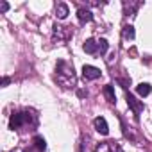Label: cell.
I'll use <instances>...</instances> for the list:
<instances>
[{"label": "cell", "instance_id": "9a60e30c", "mask_svg": "<svg viewBox=\"0 0 152 152\" xmlns=\"http://www.w3.org/2000/svg\"><path fill=\"white\" fill-rule=\"evenodd\" d=\"M34 147H36L39 152H45V148H47V143H45V140H43L41 136H36V138H34Z\"/></svg>", "mask_w": 152, "mask_h": 152}, {"label": "cell", "instance_id": "4fadbf2b", "mask_svg": "<svg viewBox=\"0 0 152 152\" xmlns=\"http://www.w3.org/2000/svg\"><path fill=\"white\" fill-rule=\"evenodd\" d=\"M136 91H138V95H141V97H147V95L150 93V84H147V83H141V84H138V86H136Z\"/></svg>", "mask_w": 152, "mask_h": 152}, {"label": "cell", "instance_id": "7c38bea8", "mask_svg": "<svg viewBox=\"0 0 152 152\" xmlns=\"http://www.w3.org/2000/svg\"><path fill=\"white\" fill-rule=\"evenodd\" d=\"M104 95H106V99L109 102H116V95H115V90H113L111 84H106L104 86Z\"/></svg>", "mask_w": 152, "mask_h": 152}, {"label": "cell", "instance_id": "3957f363", "mask_svg": "<svg viewBox=\"0 0 152 152\" xmlns=\"http://www.w3.org/2000/svg\"><path fill=\"white\" fill-rule=\"evenodd\" d=\"M73 36L72 27H64V25H54V32H52V39L54 41H66Z\"/></svg>", "mask_w": 152, "mask_h": 152}, {"label": "cell", "instance_id": "30bf717a", "mask_svg": "<svg viewBox=\"0 0 152 152\" xmlns=\"http://www.w3.org/2000/svg\"><path fill=\"white\" fill-rule=\"evenodd\" d=\"M68 13H70V11H68V6H66V4L61 2V4L56 6V16H57L59 20H64V18L68 16Z\"/></svg>", "mask_w": 152, "mask_h": 152}, {"label": "cell", "instance_id": "ffe728a7", "mask_svg": "<svg viewBox=\"0 0 152 152\" xmlns=\"http://www.w3.org/2000/svg\"><path fill=\"white\" fill-rule=\"evenodd\" d=\"M86 95H88V91H83V90L79 91V97H86Z\"/></svg>", "mask_w": 152, "mask_h": 152}, {"label": "cell", "instance_id": "5bb4252c", "mask_svg": "<svg viewBox=\"0 0 152 152\" xmlns=\"http://www.w3.org/2000/svg\"><path fill=\"white\" fill-rule=\"evenodd\" d=\"M122 36H124V39H132L134 38V27L132 25H125L122 29Z\"/></svg>", "mask_w": 152, "mask_h": 152}, {"label": "cell", "instance_id": "8992f818", "mask_svg": "<svg viewBox=\"0 0 152 152\" xmlns=\"http://www.w3.org/2000/svg\"><path fill=\"white\" fill-rule=\"evenodd\" d=\"M83 77L88 79V81H95V79L100 77V70L95 68V66H91V64H84L83 66Z\"/></svg>", "mask_w": 152, "mask_h": 152}, {"label": "cell", "instance_id": "52a82bcc", "mask_svg": "<svg viewBox=\"0 0 152 152\" xmlns=\"http://www.w3.org/2000/svg\"><path fill=\"white\" fill-rule=\"evenodd\" d=\"M93 125H95L97 132H100V134H104V136L109 132V127H107V122H106L104 116H97V118L93 120Z\"/></svg>", "mask_w": 152, "mask_h": 152}, {"label": "cell", "instance_id": "d6986e66", "mask_svg": "<svg viewBox=\"0 0 152 152\" xmlns=\"http://www.w3.org/2000/svg\"><path fill=\"white\" fill-rule=\"evenodd\" d=\"M2 84H4V86H7V84H9V77H4V81H2Z\"/></svg>", "mask_w": 152, "mask_h": 152}, {"label": "cell", "instance_id": "2e32d148", "mask_svg": "<svg viewBox=\"0 0 152 152\" xmlns=\"http://www.w3.org/2000/svg\"><path fill=\"white\" fill-rule=\"evenodd\" d=\"M97 43H99V54L104 56V54L107 52V48H109V43H107L106 39H100V41H97Z\"/></svg>", "mask_w": 152, "mask_h": 152}, {"label": "cell", "instance_id": "ba28073f", "mask_svg": "<svg viewBox=\"0 0 152 152\" xmlns=\"http://www.w3.org/2000/svg\"><path fill=\"white\" fill-rule=\"evenodd\" d=\"M77 18H79V22H81V23H88V22H91V20H93V15H91V11H90V9L81 7V9L77 11Z\"/></svg>", "mask_w": 152, "mask_h": 152}, {"label": "cell", "instance_id": "277c9868", "mask_svg": "<svg viewBox=\"0 0 152 152\" xmlns=\"http://www.w3.org/2000/svg\"><path fill=\"white\" fill-rule=\"evenodd\" d=\"M125 100H127V106H129V107L132 109V113H134L136 116H138V115H140V113L143 111V102H140V100H138V99H136L134 95L127 93V95H125Z\"/></svg>", "mask_w": 152, "mask_h": 152}, {"label": "cell", "instance_id": "6da1fadb", "mask_svg": "<svg viewBox=\"0 0 152 152\" xmlns=\"http://www.w3.org/2000/svg\"><path fill=\"white\" fill-rule=\"evenodd\" d=\"M56 81L63 86V88H72L75 84V72L73 66L68 64L66 61H57L56 66Z\"/></svg>", "mask_w": 152, "mask_h": 152}, {"label": "cell", "instance_id": "e0dca14e", "mask_svg": "<svg viewBox=\"0 0 152 152\" xmlns=\"http://www.w3.org/2000/svg\"><path fill=\"white\" fill-rule=\"evenodd\" d=\"M118 83H120V84H122L124 88H127V86L131 84V79H129V81H127V79H118Z\"/></svg>", "mask_w": 152, "mask_h": 152}, {"label": "cell", "instance_id": "5b68a950", "mask_svg": "<svg viewBox=\"0 0 152 152\" xmlns=\"http://www.w3.org/2000/svg\"><path fill=\"white\" fill-rule=\"evenodd\" d=\"M97 152H122V147L116 143V141H104V143H99Z\"/></svg>", "mask_w": 152, "mask_h": 152}, {"label": "cell", "instance_id": "7a4b0ae2", "mask_svg": "<svg viewBox=\"0 0 152 152\" xmlns=\"http://www.w3.org/2000/svg\"><path fill=\"white\" fill-rule=\"evenodd\" d=\"M29 125H36V116L31 115L29 111H23V113H15L9 120V127L15 131V129H22V127H29Z\"/></svg>", "mask_w": 152, "mask_h": 152}, {"label": "cell", "instance_id": "8fae6325", "mask_svg": "<svg viewBox=\"0 0 152 152\" xmlns=\"http://www.w3.org/2000/svg\"><path fill=\"white\" fill-rule=\"evenodd\" d=\"M140 6H141L140 2H124V11H125V15H132Z\"/></svg>", "mask_w": 152, "mask_h": 152}, {"label": "cell", "instance_id": "ac0fdd59", "mask_svg": "<svg viewBox=\"0 0 152 152\" xmlns=\"http://www.w3.org/2000/svg\"><path fill=\"white\" fill-rule=\"evenodd\" d=\"M9 9V4L7 2H2V4H0V11H2V13H6Z\"/></svg>", "mask_w": 152, "mask_h": 152}, {"label": "cell", "instance_id": "9c48e42d", "mask_svg": "<svg viewBox=\"0 0 152 152\" xmlns=\"http://www.w3.org/2000/svg\"><path fill=\"white\" fill-rule=\"evenodd\" d=\"M83 48H84V52L86 54H97L99 52V43L95 41V39H86L84 41V45H83Z\"/></svg>", "mask_w": 152, "mask_h": 152}]
</instances>
